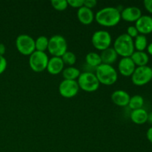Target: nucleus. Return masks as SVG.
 <instances>
[{
	"label": "nucleus",
	"instance_id": "32",
	"mask_svg": "<svg viewBox=\"0 0 152 152\" xmlns=\"http://www.w3.org/2000/svg\"><path fill=\"white\" fill-rule=\"evenodd\" d=\"M146 137L148 140L152 143V127H150L146 132Z\"/></svg>",
	"mask_w": 152,
	"mask_h": 152
},
{
	"label": "nucleus",
	"instance_id": "14",
	"mask_svg": "<svg viewBox=\"0 0 152 152\" xmlns=\"http://www.w3.org/2000/svg\"><path fill=\"white\" fill-rule=\"evenodd\" d=\"M111 100L116 105L120 107H126L129 105L130 95L128 92L123 90H117L111 94Z\"/></svg>",
	"mask_w": 152,
	"mask_h": 152
},
{
	"label": "nucleus",
	"instance_id": "30",
	"mask_svg": "<svg viewBox=\"0 0 152 152\" xmlns=\"http://www.w3.org/2000/svg\"><path fill=\"white\" fill-rule=\"evenodd\" d=\"M7 62L4 56H0V75L4 72V71L7 68Z\"/></svg>",
	"mask_w": 152,
	"mask_h": 152
},
{
	"label": "nucleus",
	"instance_id": "8",
	"mask_svg": "<svg viewBox=\"0 0 152 152\" xmlns=\"http://www.w3.org/2000/svg\"><path fill=\"white\" fill-rule=\"evenodd\" d=\"M152 80L151 68L148 65L136 67L132 75V81L137 86H143Z\"/></svg>",
	"mask_w": 152,
	"mask_h": 152
},
{
	"label": "nucleus",
	"instance_id": "20",
	"mask_svg": "<svg viewBox=\"0 0 152 152\" xmlns=\"http://www.w3.org/2000/svg\"><path fill=\"white\" fill-rule=\"evenodd\" d=\"M62 74L64 80H77V79L80 77L81 72L76 67L69 66L66 68H64Z\"/></svg>",
	"mask_w": 152,
	"mask_h": 152
},
{
	"label": "nucleus",
	"instance_id": "35",
	"mask_svg": "<svg viewBox=\"0 0 152 152\" xmlns=\"http://www.w3.org/2000/svg\"><path fill=\"white\" fill-rule=\"evenodd\" d=\"M147 122H148V123H149L150 124L152 125V112L148 113V120H147Z\"/></svg>",
	"mask_w": 152,
	"mask_h": 152
},
{
	"label": "nucleus",
	"instance_id": "24",
	"mask_svg": "<svg viewBox=\"0 0 152 152\" xmlns=\"http://www.w3.org/2000/svg\"><path fill=\"white\" fill-rule=\"evenodd\" d=\"M49 39L45 36H40L35 40L36 50L40 52H45L48 50Z\"/></svg>",
	"mask_w": 152,
	"mask_h": 152
},
{
	"label": "nucleus",
	"instance_id": "25",
	"mask_svg": "<svg viewBox=\"0 0 152 152\" xmlns=\"http://www.w3.org/2000/svg\"><path fill=\"white\" fill-rule=\"evenodd\" d=\"M64 65L69 66H73L77 62V56L73 52L66 51L62 56H61Z\"/></svg>",
	"mask_w": 152,
	"mask_h": 152
},
{
	"label": "nucleus",
	"instance_id": "15",
	"mask_svg": "<svg viewBox=\"0 0 152 152\" xmlns=\"http://www.w3.org/2000/svg\"><path fill=\"white\" fill-rule=\"evenodd\" d=\"M64 65L61 57L52 56L49 59L47 66V71L51 75H57L62 72L64 70Z\"/></svg>",
	"mask_w": 152,
	"mask_h": 152
},
{
	"label": "nucleus",
	"instance_id": "22",
	"mask_svg": "<svg viewBox=\"0 0 152 152\" xmlns=\"http://www.w3.org/2000/svg\"><path fill=\"white\" fill-rule=\"evenodd\" d=\"M134 49L137 51H144L148 46L147 37L142 34H139L134 39Z\"/></svg>",
	"mask_w": 152,
	"mask_h": 152
},
{
	"label": "nucleus",
	"instance_id": "3",
	"mask_svg": "<svg viewBox=\"0 0 152 152\" xmlns=\"http://www.w3.org/2000/svg\"><path fill=\"white\" fill-rule=\"evenodd\" d=\"M113 48L118 56L123 57H131L135 51L134 39L126 34H120L116 38Z\"/></svg>",
	"mask_w": 152,
	"mask_h": 152
},
{
	"label": "nucleus",
	"instance_id": "2",
	"mask_svg": "<svg viewBox=\"0 0 152 152\" xmlns=\"http://www.w3.org/2000/svg\"><path fill=\"white\" fill-rule=\"evenodd\" d=\"M94 74L99 84L104 86H112L118 80L117 70L112 65L102 63L95 69Z\"/></svg>",
	"mask_w": 152,
	"mask_h": 152
},
{
	"label": "nucleus",
	"instance_id": "19",
	"mask_svg": "<svg viewBox=\"0 0 152 152\" xmlns=\"http://www.w3.org/2000/svg\"><path fill=\"white\" fill-rule=\"evenodd\" d=\"M131 59L137 67L145 66L149 61V56L145 51H134L131 56Z\"/></svg>",
	"mask_w": 152,
	"mask_h": 152
},
{
	"label": "nucleus",
	"instance_id": "29",
	"mask_svg": "<svg viewBox=\"0 0 152 152\" xmlns=\"http://www.w3.org/2000/svg\"><path fill=\"white\" fill-rule=\"evenodd\" d=\"M96 4H97V1L96 0H83V6L91 10L96 7Z\"/></svg>",
	"mask_w": 152,
	"mask_h": 152
},
{
	"label": "nucleus",
	"instance_id": "31",
	"mask_svg": "<svg viewBox=\"0 0 152 152\" xmlns=\"http://www.w3.org/2000/svg\"><path fill=\"white\" fill-rule=\"evenodd\" d=\"M144 7L148 13H152V0H145L143 1Z\"/></svg>",
	"mask_w": 152,
	"mask_h": 152
},
{
	"label": "nucleus",
	"instance_id": "12",
	"mask_svg": "<svg viewBox=\"0 0 152 152\" xmlns=\"http://www.w3.org/2000/svg\"><path fill=\"white\" fill-rule=\"evenodd\" d=\"M121 19L126 22H136L142 16V11L140 9L135 6L127 7L120 11Z\"/></svg>",
	"mask_w": 152,
	"mask_h": 152
},
{
	"label": "nucleus",
	"instance_id": "6",
	"mask_svg": "<svg viewBox=\"0 0 152 152\" xmlns=\"http://www.w3.org/2000/svg\"><path fill=\"white\" fill-rule=\"evenodd\" d=\"M49 58L46 53L35 50L29 56L30 68L36 73H41L47 69Z\"/></svg>",
	"mask_w": 152,
	"mask_h": 152
},
{
	"label": "nucleus",
	"instance_id": "13",
	"mask_svg": "<svg viewBox=\"0 0 152 152\" xmlns=\"http://www.w3.org/2000/svg\"><path fill=\"white\" fill-rule=\"evenodd\" d=\"M135 27L140 34L146 35L152 33V17L148 15L141 16V17L135 22Z\"/></svg>",
	"mask_w": 152,
	"mask_h": 152
},
{
	"label": "nucleus",
	"instance_id": "36",
	"mask_svg": "<svg viewBox=\"0 0 152 152\" xmlns=\"http://www.w3.org/2000/svg\"><path fill=\"white\" fill-rule=\"evenodd\" d=\"M151 71H152V67H151Z\"/></svg>",
	"mask_w": 152,
	"mask_h": 152
},
{
	"label": "nucleus",
	"instance_id": "4",
	"mask_svg": "<svg viewBox=\"0 0 152 152\" xmlns=\"http://www.w3.org/2000/svg\"><path fill=\"white\" fill-rule=\"evenodd\" d=\"M77 81L80 89L88 93L97 91L100 85L95 74L91 71L81 73Z\"/></svg>",
	"mask_w": 152,
	"mask_h": 152
},
{
	"label": "nucleus",
	"instance_id": "28",
	"mask_svg": "<svg viewBox=\"0 0 152 152\" xmlns=\"http://www.w3.org/2000/svg\"><path fill=\"white\" fill-rule=\"evenodd\" d=\"M67 1H68V6L73 8L80 9V7H83V0H67Z\"/></svg>",
	"mask_w": 152,
	"mask_h": 152
},
{
	"label": "nucleus",
	"instance_id": "10",
	"mask_svg": "<svg viewBox=\"0 0 152 152\" xmlns=\"http://www.w3.org/2000/svg\"><path fill=\"white\" fill-rule=\"evenodd\" d=\"M80 87L77 80H63L59 86V93L62 97L71 99L77 95Z\"/></svg>",
	"mask_w": 152,
	"mask_h": 152
},
{
	"label": "nucleus",
	"instance_id": "23",
	"mask_svg": "<svg viewBox=\"0 0 152 152\" xmlns=\"http://www.w3.org/2000/svg\"><path fill=\"white\" fill-rule=\"evenodd\" d=\"M144 105V99L140 95H134L133 96H131L130 100L129 102V106L131 109L137 110L140 108H142Z\"/></svg>",
	"mask_w": 152,
	"mask_h": 152
},
{
	"label": "nucleus",
	"instance_id": "7",
	"mask_svg": "<svg viewBox=\"0 0 152 152\" xmlns=\"http://www.w3.org/2000/svg\"><path fill=\"white\" fill-rule=\"evenodd\" d=\"M16 47L21 54L30 56L36 50L35 40L28 34H20L16 39Z\"/></svg>",
	"mask_w": 152,
	"mask_h": 152
},
{
	"label": "nucleus",
	"instance_id": "34",
	"mask_svg": "<svg viewBox=\"0 0 152 152\" xmlns=\"http://www.w3.org/2000/svg\"><path fill=\"white\" fill-rule=\"evenodd\" d=\"M147 51H148V54L152 56V42L150 43V44L148 45V46H147Z\"/></svg>",
	"mask_w": 152,
	"mask_h": 152
},
{
	"label": "nucleus",
	"instance_id": "5",
	"mask_svg": "<svg viewBox=\"0 0 152 152\" xmlns=\"http://www.w3.org/2000/svg\"><path fill=\"white\" fill-rule=\"evenodd\" d=\"M48 51L52 56L61 57L68 51L66 39L61 35H53L49 39Z\"/></svg>",
	"mask_w": 152,
	"mask_h": 152
},
{
	"label": "nucleus",
	"instance_id": "16",
	"mask_svg": "<svg viewBox=\"0 0 152 152\" xmlns=\"http://www.w3.org/2000/svg\"><path fill=\"white\" fill-rule=\"evenodd\" d=\"M77 18L81 24L84 25H89L94 22L95 15L92 10L86 7H82L78 9L77 11Z\"/></svg>",
	"mask_w": 152,
	"mask_h": 152
},
{
	"label": "nucleus",
	"instance_id": "17",
	"mask_svg": "<svg viewBox=\"0 0 152 152\" xmlns=\"http://www.w3.org/2000/svg\"><path fill=\"white\" fill-rule=\"evenodd\" d=\"M99 56H100L102 64H106V65H112L114 62H116V61L117 60V58H118L117 52L114 50L113 48L111 47L101 51Z\"/></svg>",
	"mask_w": 152,
	"mask_h": 152
},
{
	"label": "nucleus",
	"instance_id": "9",
	"mask_svg": "<svg viewBox=\"0 0 152 152\" xmlns=\"http://www.w3.org/2000/svg\"><path fill=\"white\" fill-rule=\"evenodd\" d=\"M112 38L109 32L106 31H97L94 33L91 37V43L96 50H102L111 47Z\"/></svg>",
	"mask_w": 152,
	"mask_h": 152
},
{
	"label": "nucleus",
	"instance_id": "11",
	"mask_svg": "<svg viewBox=\"0 0 152 152\" xmlns=\"http://www.w3.org/2000/svg\"><path fill=\"white\" fill-rule=\"evenodd\" d=\"M136 69V65L131 57H123L119 61L118 71L123 77H132Z\"/></svg>",
	"mask_w": 152,
	"mask_h": 152
},
{
	"label": "nucleus",
	"instance_id": "27",
	"mask_svg": "<svg viewBox=\"0 0 152 152\" xmlns=\"http://www.w3.org/2000/svg\"><path fill=\"white\" fill-rule=\"evenodd\" d=\"M126 34H127V35H129L131 38H132L134 39L136 38V37H137L140 34H139V32H138L137 29L136 28V27L132 25V26L128 27L127 33H126Z\"/></svg>",
	"mask_w": 152,
	"mask_h": 152
},
{
	"label": "nucleus",
	"instance_id": "1",
	"mask_svg": "<svg viewBox=\"0 0 152 152\" xmlns=\"http://www.w3.org/2000/svg\"><path fill=\"white\" fill-rule=\"evenodd\" d=\"M94 19L101 26L112 28L120 22L121 15L117 7H106L96 12Z\"/></svg>",
	"mask_w": 152,
	"mask_h": 152
},
{
	"label": "nucleus",
	"instance_id": "33",
	"mask_svg": "<svg viewBox=\"0 0 152 152\" xmlns=\"http://www.w3.org/2000/svg\"><path fill=\"white\" fill-rule=\"evenodd\" d=\"M6 51V48L5 45L2 43H0V56H4V53Z\"/></svg>",
	"mask_w": 152,
	"mask_h": 152
},
{
	"label": "nucleus",
	"instance_id": "18",
	"mask_svg": "<svg viewBox=\"0 0 152 152\" xmlns=\"http://www.w3.org/2000/svg\"><path fill=\"white\" fill-rule=\"evenodd\" d=\"M148 113L144 108L133 110L131 113V120L137 125H142L148 120Z\"/></svg>",
	"mask_w": 152,
	"mask_h": 152
},
{
	"label": "nucleus",
	"instance_id": "21",
	"mask_svg": "<svg viewBox=\"0 0 152 152\" xmlns=\"http://www.w3.org/2000/svg\"><path fill=\"white\" fill-rule=\"evenodd\" d=\"M86 62L88 66L96 69L99 65L102 64L100 56L96 52H90L86 56Z\"/></svg>",
	"mask_w": 152,
	"mask_h": 152
},
{
	"label": "nucleus",
	"instance_id": "26",
	"mask_svg": "<svg viewBox=\"0 0 152 152\" xmlns=\"http://www.w3.org/2000/svg\"><path fill=\"white\" fill-rule=\"evenodd\" d=\"M51 6L58 11H63L68 7L67 0H52L50 1Z\"/></svg>",
	"mask_w": 152,
	"mask_h": 152
}]
</instances>
